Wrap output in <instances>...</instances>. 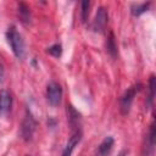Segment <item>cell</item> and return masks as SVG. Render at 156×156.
Here are the masks:
<instances>
[{
  "label": "cell",
  "instance_id": "1",
  "mask_svg": "<svg viewBox=\"0 0 156 156\" xmlns=\"http://www.w3.org/2000/svg\"><path fill=\"white\" fill-rule=\"evenodd\" d=\"M6 38H7V43L10 44L15 56L18 60H23L24 55H26V48H24V41L22 39V35L18 33V30L16 29L15 26H11L7 32H6Z\"/></svg>",
  "mask_w": 156,
  "mask_h": 156
},
{
  "label": "cell",
  "instance_id": "2",
  "mask_svg": "<svg viewBox=\"0 0 156 156\" xmlns=\"http://www.w3.org/2000/svg\"><path fill=\"white\" fill-rule=\"evenodd\" d=\"M62 88L57 82H50L46 87V99L50 105L57 106L61 102Z\"/></svg>",
  "mask_w": 156,
  "mask_h": 156
},
{
  "label": "cell",
  "instance_id": "3",
  "mask_svg": "<svg viewBox=\"0 0 156 156\" xmlns=\"http://www.w3.org/2000/svg\"><path fill=\"white\" fill-rule=\"evenodd\" d=\"M138 90H139V85H133L129 89H127L124 91V94L122 95V98L119 100V107H121V111L123 115H127L129 112L132 102H133L134 96L138 93Z\"/></svg>",
  "mask_w": 156,
  "mask_h": 156
},
{
  "label": "cell",
  "instance_id": "4",
  "mask_svg": "<svg viewBox=\"0 0 156 156\" xmlns=\"http://www.w3.org/2000/svg\"><path fill=\"white\" fill-rule=\"evenodd\" d=\"M35 126H37V123H35L33 116L27 112V116H26V118H24V121L22 123V128H21V133H22L23 139H26V140H30L32 139L33 133L35 130Z\"/></svg>",
  "mask_w": 156,
  "mask_h": 156
},
{
  "label": "cell",
  "instance_id": "5",
  "mask_svg": "<svg viewBox=\"0 0 156 156\" xmlns=\"http://www.w3.org/2000/svg\"><path fill=\"white\" fill-rule=\"evenodd\" d=\"M80 139H82V133H80L79 130L74 132V133L72 134V136L68 139V141H67V144H66V146H65V149H63L61 156H71L72 152H73V150H74V147H76V146L78 145V143L80 141Z\"/></svg>",
  "mask_w": 156,
  "mask_h": 156
},
{
  "label": "cell",
  "instance_id": "6",
  "mask_svg": "<svg viewBox=\"0 0 156 156\" xmlns=\"http://www.w3.org/2000/svg\"><path fill=\"white\" fill-rule=\"evenodd\" d=\"M12 106V95L7 90L0 91V115H6Z\"/></svg>",
  "mask_w": 156,
  "mask_h": 156
},
{
  "label": "cell",
  "instance_id": "7",
  "mask_svg": "<svg viewBox=\"0 0 156 156\" xmlns=\"http://www.w3.org/2000/svg\"><path fill=\"white\" fill-rule=\"evenodd\" d=\"M107 23V12L104 7H99L95 15V20L93 23V27L95 30H102Z\"/></svg>",
  "mask_w": 156,
  "mask_h": 156
},
{
  "label": "cell",
  "instance_id": "8",
  "mask_svg": "<svg viewBox=\"0 0 156 156\" xmlns=\"http://www.w3.org/2000/svg\"><path fill=\"white\" fill-rule=\"evenodd\" d=\"M113 147V138L106 136L98 147V156H108Z\"/></svg>",
  "mask_w": 156,
  "mask_h": 156
},
{
  "label": "cell",
  "instance_id": "9",
  "mask_svg": "<svg viewBox=\"0 0 156 156\" xmlns=\"http://www.w3.org/2000/svg\"><path fill=\"white\" fill-rule=\"evenodd\" d=\"M30 9L24 4V2H21L18 5V13H20V17L23 22H29L30 20Z\"/></svg>",
  "mask_w": 156,
  "mask_h": 156
},
{
  "label": "cell",
  "instance_id": "10",
  "mask_svg": "<svg viewBox=\"0 0 156 156\" xmlns=\"http://www.w3.org/2000/svg\"><path fill=\"white\" fill-rule=\"evenodd\" d=\"M149 5H150L149 2H147V4L144 2V4H136V5H133V6H132V13H133L134 16H139V15L144 13L145 11H147Z\"/></svg>",
  "mask_w": 156,
  "mask_h": 156
},
{
  "label": "cell",
  "instance_id": "11",
  "mask_svg": "<svg viewBox=\"0 0 156 156\" xmlns=\"http://www.w3.org/2000/svg\"><path fill=\"white\" fill-rule=\"evenodd\" d=\"M80 7H82V11H80V18H82V22H85L88 16H89V7H90V2L89 1H82L80 2Z\"/></svg>",
  "mask_w": 156,
  "mask_h": 156
},
{
  "label": "cell",
  "instance_id": "12",
  "mask_svg": "<svg viewBox=\"0 0 156 156\" xmlns=\"http://www.w3.org/2000/svg\"><path fill=\"white\" fill-rule=\"evenodd\" d=\"M46 51H48L50 55L55 56V57H60L61 54H62V46H61L60 44H54V45H51L50 48H48Z\"/></svg>",
  "mask_w": 156,
  "mask_h": 156
},
{
  "label": "cell",
  "instance_id": "13",
  "mask_svg": "<svg viewBox=\"0 0 156 156\" xmlns=\"http://www.w3.org/2000/svg\"><path fill=\"white\" fill-rule=\"evenodd\" d=\"M107 49H108V51H113L115 49H116V46H115V43H113V35L111 34V38L108 39V44H107Z\"/></svg>",
  "mask_w": 156,
  "mask_h": 156
},
{
  "label": "cell",
  "instance_id": "14",
  "mask_svg": "<svg viewBox=\"0 0 156 156\" xmlns=\"http://www.w3.org/2000/svg\"><path fill=\"white\" fill-rule=\"evenodd\" d=\"M4 77H5V69H4L2 63H0V82L4 80Z\"/></svg>",
  "mask_w": 156,
  "mask_h": 156
},
{
  "label": "cell",
  "instance_id": "15",
  "mask_svg": "<svg viewBox=\"0 0 156 156\" xmlns=\"http://www.w3.org/2000/svg\"><path fill=\"white\" fill-rule=\"evenodd\" d=\"M118 156H127V152H126V151H122V152H119Z\"/></svg>",
  "mask_w": 156,
  "mask_h": 156
}]
</instances>
